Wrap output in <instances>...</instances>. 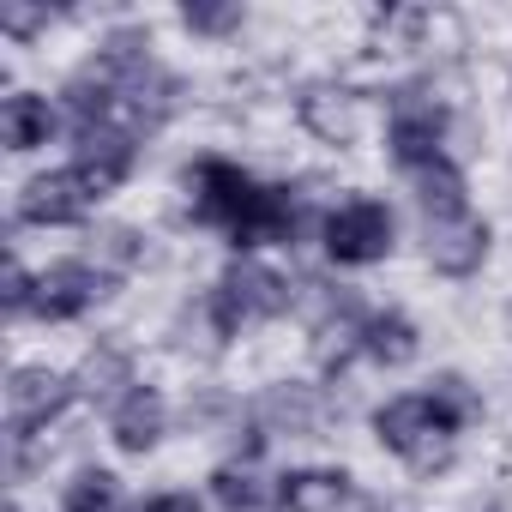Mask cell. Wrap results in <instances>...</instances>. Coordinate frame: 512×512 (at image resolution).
Instances as JSON below:
<instances>
[{
    "label": "cell",
    "mask_w": 512,
    "mask_h": 512,
    "mask_svg": "<svg viewBox=\"0 0 512 512\" xmlns=\"http://www.w3.org/2000/svg\"><path fill=\"white\" fill-rule=\"evenodd\" d=\"M145 512H199V506H193L187 494H157V500H151Z\"/></svg>",
    "instance_id": "obj_20"
},
{
    "label": "cell",
    "mask_w": 512,
    "mask_h": 512,
    "mask_svg": "<svg viewBox=\"0 0 512 512\" xmlns=\"http://www.w3.org/2000/svg\"><path fill=\"white\" fill-rule=\"evenodd\" d=\"M470 416V398L458 392V380H440V392H410V398H392L380 416H374V434L416 470H440L458 446V428Z\"/></svg>",
    "instance_id": "obj_3"
},
{
    "label": "cell",
    "mask_w": 512,
    "mask_h": 512,
    "mask_svg": "<svg viewBox=\"0 0 512 512\" xmlns=\"http://www.w3.org/2000/svg\"><path fill=\"white\" fill-rule=\"evenodd\" d=\"M97 296H109V278L85 260H61L37 278V296H31V314L43 320H79Z\"/></svg>",
    "instance_id": "obj_9"
},
{
    "label": "cell",
    "mask_w": 512,
    "mask_h": 512,
    "mask_svg": "<svg viewBox=\"0 0 512 512\" xmlns=\"http://www.w3.org/2000/svg\"><path fill=\"white\" fill-rule=\"evenodd\" d=\"M422 223H428V260H434V272L470 278V272L482 266V253H488V223H482L470 205H458V211H422Z\"/></svg>",
    "instance_id": "obj_8"
},
{
    "label": "cell",
    "mask_w": 512,
    "mask_h": 512,
    "mask_svg": "<svg viewBox=\"0 0 512 512\" xmlns=\"http://www.w3.org/2000/svg\"><path fill=\"white\" fill-rule=\"evenodd\" d=\"M374 362H386V368H398V362H410L416 356V326L404 320V314H368L362 320V338H356Z\"/></svg>",
    "instance_id": "obj_14"
},
{
    "label": "cell",
    "mask_w": 512,
    "mask_h": 512,
    "mask_svg": "<svg viewBox=\"0 0 512 512\" xmlns=\"http://www.w3.org/2000/svg\"><path fill=\"white\" fill-rule=\"evenodd\" d=\"M73 404V386L49 368H19L7 386V428H13V464H31V440Z\"/></svg>",
    "instance_id": "obj_5"
},
{
    "label": "cell",
    "mask_w": 512,
    "mask_h": 512,
    "mask_svg": "<svg viewBox=\"0 0 512 512\" xmlns=\"http://www.w3.org/2000/svg\"><path fill=\"white\" fill-rule=\"evenodd\" d=\"M440 139H446V115H440L434 103H422V109H398V115H392V157H398L410 175L446 157Z\"/></svg>",
    "instance_id": "obj_10"
},
{
    "label": "cell",
    "mask_w": 512,
    "mask_h": 512,
    "mask_svg": "<svg viewBox=\"0 0 512 512\" xmlns=\"http://www.w3.org/2000/svg\"><path fill=\"white\" fill-rule=\"evenodd\" d=\"M31 296H37V284L25 278V266H19V260H7V314H25V308H31Z\"/></svg>",
    "instance_id": "obj_18"
},
{
    "label": "cell",
    "mask_w": 512,
    "mask_h": 512,
    "mask_svg": "<svg viewBox=\"0 0 512 512\" xmlns=\"http://www.w3.org/2000/svg\"><path fill=\"white\" fill-rule=\"evenodd\" d=\"M97 199H103V187H97L79 163H67V169H55V175L25 181L19 217H25V223H79V217H91Z\"/></svg>",
    "instance_id": "obj_7"
},
{
    "label": "cell",
    "mask_w": 512,
    "mask_h": 512,
    "mask_svg": "<svg viewBox=\"0 0 512 512\" xmlns=\"http://www.w3.org/2000/svg\"><path fill=\"white\" fill-rule=\"evenodd\" d=\"M284 512H344L350 506V476L344 470H290L278 482Z\"/></svg>",
    "instance_id": "obj_12"
},
{
    "label": "cell",
    "mask_w": 512,
    "mask_h": 512,
    "mask_svg": "<svg viewBox=\"0 0 512 512\" xmlns=\"http://www.w3.org/2000/svg\"><path fill=\"white\" fill-rule=\"evenodd\" d=\"M109 428H115V446H121V452H151V446L163 440V398H157L151 386H133V392L115 404Z\"/></svg>",
    "instance_id": "obj_11"
},
{
    "label": "cell",
    "mask_w": 512,
    "mask_h": 512,
    "mask_svg": "<svg viewBox=\"0 0 512 512\" xmlns=\"http://www.w3.org/2000/svg\"><path fill=\"white\" fill-rule=\"evenodd\" d=\"M121 482L109 470H79L73 488H67V512H121Z\"/></svg>",
    "instance_id": "obj_15"
},
{
    "label": "cell",
    "mask_w": 512,
    "mask_h": 512,
    "mask_svg": "<svg viewBox=\"0 0 512 512\" xmlns=\"http://www.w3.org/2000/svg\"><path fill=\"white\" fill-rule=\"evenodd\" d=\"M211 488H217V500H223L229 512H260V500H266V488L253 482V470H217Z\"/></svg>",
    "instance_id": "obj_16"
},
{
    "label": "cell",
    "mask_w": 512,
    "mask_h": 512,
    "mask_svg": "<svg viewBox=\"0 0 512 512\" xmlns=\"http://www.w3.org/2000/svg\"><path fill=\"white\" fill-rule=\"evenodd\" d=\"M181 25H187V31L217 37V31H235V25H241V7H187V13H181Z\"/></svg>",
    "instance_id": "obj_17"
},
{
    "label": "cell",
    "mask_w": 512,
    "mask_h": 512,
    "mask_svg": "<svg viewBox=\"0 0 512 512\" xmlns=\"http://www.w3.org/2000/svg\"><path fill=\"white\" fill-rule=\"evenodd\" d=\"M0 133H7L13 151H37V145H49V133H55V109H49L43 97L19 91V97H7V109H0Z\"/></svg>",
    "instance_id": "obj_13"
},
{
    "label": "cell",
    "mask_w": 512,
    "mask_h": 512,
    "mask_svg": "<svg viewBox=\"0 0 512 512\" xmlns=\"http://www.w3.org/2000/svg\"><path fill=\"white\" fill-rule=\"evenodd\" d=\"M175 103V79L157 67L151 43L139 37H115L109 49H97V61H85L67 85V109H73V139H79V169L115 193L133 169V151L151 127H163Z\"/></svg>",
    "instance_id": "obj_1"
},
{
    "label": "cell",
    "mask_w": 512,
    "mask_h": 512,
    "mask_svg": "<svg viewBox=\"0 0 512 512\" xmlns=\"http://www.w3.org/2000/svg\"><path fill=\"white\" fill-rule=\"evenodd\" d=\"M284 308H290V284L266 266H253V260H235L211 290V320H217L223 338L260 326V320H278Z\"/></svg>",
    "instance_id": "obj_4"
},
{
    "label": "cell",
    "mask_w": 512,
    "mask_h": 512,
    "mask_svg": "<svg viewBox=\"0 0 512 512\" xmlns=\"http://www.w3.org/2000/svg\"><path fill=\"white\" fill-rule=\"evenodd\" d=\"M43 19H49L43 7H13V0H7V7H0V25H7L13 37H31V31H37Z\"/></svg>",
    "instance_id": "obj_19"
},
{
    "label": "cell",
    "mask_w": 512,
    "mask_h": 512,
    "mask_svg": "<svg viewBox=\"0 0 512 512\" xmlns=\"http://www.w3.org/2000/svg\"><path fill=\"white\" fill-rule=\"evenodd\" d=\"M193 193H199V217L217 223L235 247H266V241H290L296 235L290 187H266L247 169H235V163H217V157L199 163Z\"/></svg>",
    "instance_id": "obj_2"
},
{
    "label": "cell",
    "mask_w": 512,
    "mask_h": 512,
    "mask_svg": "<svg viewBox=\"0 0 512 512\" xmlns=\"http://www.w3.org/2000/svg\"><path fill=\"white\" fill-rule=\"evenodd\" d=\"M326 253L338 266H374L392 253V211L380 199H350L326 217Z\"/></svg>",
    "instance_id": "obj_6"
}]
</instances>
